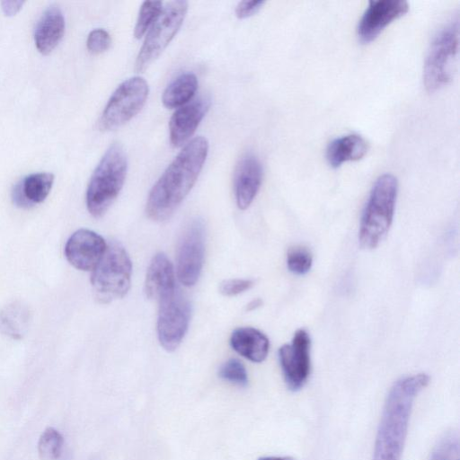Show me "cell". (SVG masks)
I'll list each match as a JSON object with an SVG mask.
<instances>
[{"instance_id":"cell-1","label":"cell","mask_w":460,"mask_h":460,"mask_svg":"<svg viewBox=\"0 0 460 460\" xmlns=\"http://www.w3.org/2000/svg\"><path fill=\"white\" fill-rule=\"evenodd\" d=\"M208 153L204 137L189 141L151 189L146 205L147 217L157 222L169 218L194 186Z\"/></svg>"},{"instance_id":"cell-2","label":"cell","mask_w":460,"mask_h":460,"mask_svg":"<svg viewBox=\"0 0 460 460\" xmlns=\"http://www.w3.org/2000/svg\"><path fill=\"white\" fill-rule=\"evenodd\" d=\"M429 380L427 374L420 373L402 377L391 387L376 432L373 460H401L414 399Z\"/></svg>"},{"instance_id":"cell-3","label":"cell","mask_w":460,"mask_h":460,"mask_svg":"<svg viewBox=\"0 0 460 460\" xmlns=\"http://www.w3.org/2000/svg\"><path fill=\"white\" fill-rule=\"evenodd\" d=\"M128 159L120 144L106 150L90 179L86 207L96 218L102 217L119 194L127 175Z\"/></svg>"},{"instance_id":"cell-4","label":"cell","mask_w":460,"mask_h":460,"mask_svg":"<svg viewBox=\"0 0 460 460\" xmlns=\"http://www.w3.org/2000/svg\"><path fill=\"white\" fill-rule=\"evenodd\" d=\"M398 191L396 178L385 173L374 183L361 217L358 232L363 248H376L387 234L394 214Z\"/></svg>"},{"instance_id":"cell-5","label":"cell","mask_w":460,"mask_h":460,"mask_svg":"<svg viewBox=\"0 0 460 460\" xmlns=\"http://www.w3.org/2000/svg\"><path fill=\"white\" fill-rule=\"evenodd\" d=\"M132 265L124 247L112 242L93 270L91 283L95 299L102 304L123 297L131 282Z\"/></svg>"},{"instance_id":"cell-6","label":"cell","mask_w":460,"mask_h":460,"mask_svg":"<svg viewBox=\"0 0 460 460\" xmlns=\"http://www.w3.org/2000/svg\"><path fill=\"white\" fill-rule=\"evenodd\" d=\"M459 49V20H451L435 36L423 67V84L432 93L446 86L453 76Z\"/></svg>"},{"instance_id":"cell-7","label":"cell","mask_w":460,"mask_h":460,"mask_svg":"<svg viewBox=\"0 0 460 460\" xmlns=\"http://www.w3.org/2000/svg\"><path fill=\"white\" fill-rule=\"evenodd\" d=\"M188 11V2L166 3L148 30L135 61V70L145 71L165 49L181 28Z\"/></svg>"},{"instance_id":"cell-8","label":"cell","mask_w":460,"mask_h":460,"mask_svg":"<svg viewBox=\"0 0 460 460\" xmlns=\"http://www.w3.org/2000/svg\"><path fill=\"white\" fill-rule=\"evenodd\" d=\"M148 93V84L141 76L123 81L104 107L99 119L100 129L113 130L130 120L145 105Z\"/></svg>"},{"instance_id":"cell-9","label":"cell","mask_w":460,"mask_h":460,"mask_svg":"<svg viewBox=\"0 0 460 460\" xmlns=\"http://www.w3.org/2000/svg\"><path fill=\"white\" fill-rule=\"evenodd\" d=\"M158 302V340L164 349L173 351L179 347L187 332L190 305L177 288Z\"/></svg>"},{"instance_id":"cell-10","label":"cell","mask_w":460,"mask_h":460,"mask_svg":"<svg viewBox=\"0 0 460 460\" xmlns=\"http://www.w3.org/2000/svg\"><path fill=\"white\" fill-rule=\"evenodd\" d=\"M205 253V228L200 219L191 220L181 234L177 249V277L186 286H193L200 275Z\"/></svg>"},{"instance_id":"cell-11","label":"cell","mask_w":460,"mask_h":460,"mask_svg":"<svg viewBox=\"0 0 460 460\" xmlns=\"http://www.w3.org/2000/svg\"><path fill=\"white\" fill-rule=\"evenodd\" d=\"M279 359L288 388L300 390L310 374V337L305 330L296 331L291 343L279 349Z\"/></svg>"},{"instance_id":"cell-12","label":"cell","mask_w":460,"mask_h":460,"mask_svg":"<svg viewBox=\"0 0 460 460\" xmlns=\"http://www.w3.org/2000/svg\"><path fill=\"white\" fill-rule=\"evenodd\" d=\"M408 10V3L402 0L370 1L357 29L360 42L367 44L375 40L385 27L403 16Z\"/></svg>"},{"instance_id":"cell-13","label":"cell","mask_w":460,"mask_h":460,"mask_svg":"<svg viewBox=\"0 0 460 460\" xmlns=\"http://www.w3.org/2000/svg\"><path fill=\"white\" fill-rule=\"evenodd\" d=\"M107 244L98 234L88 229L75 231L65 245L66 260L75 268L91 270L105 252Z\"/></svg>"},{"instance_id":"cell-14","label":"cell","mask_w":460,"mask_h":460,"mask_svg":"<svg viewBox=\"0 0 460 460\" xmlns=\"http://www.w3.org/2000/svg\"><path fill=\"white\" fill-rule=\"evenodd\" d=\"M210 107L209 97L203 95L179 107L169 121L171 144L178 147L194 134Z\"/></svg>"},{"instance_id":"cell-15","label":"cell","mask_w":460,"mask_h":460,"mask_svg":"<svg viewBox=\"0 0 460 460\" xmlns=\"http://www.w3.org/2000/svg\"><path fill=\"white\" fill-rule=\"evenodd\" d=\"M262 166L253 154H245L239 160L234 176L237 207L246 209L255 199L262 181Z\"/></svg>"},{"instance_id":"cell-16","label":"cell","mask_w":460,"mask_h":460,"mask_svg":"<svg viewBox=\"0 0 460 460\" xmlns=\"http://www.w3.org/2000/svg\"><path fill=\"white\" fill-rule=\"evenodd\" d=\"M176 288L172 264L165 254L154 256L147 269L145 293L146 297L159 301Z\"/></svg>"},{"instance_id":"cell-17","label":"cell","mask_w":460,"mask_h":460,"mask_svg":"<svg viewBox=\"0 0 460 460\" xmlns=\"http://www.w3.org/2000/svg\"><path fill=\"white\" fill-rule=\"evenodd\" d=\"M65 31V19L57 5L48 7L40 16L34 32L38 50L44 55L51 52L61 40Z\"/></svg>"},{"instance_id":"cell-18","label":"cell","mask_w":460,"mask_h":460,"mask_svg":"<svg viewBox=\"0 0 460 460\" xmlns=\"http://www.w3.org/2000/svg\"><path fill=\"white\" fill-rule=\"evenodd\" d=\"M54 182L50 172L31 173L15 184L12 191L13 203L19 208H30L48 197Z\"/></svg>"},{"instance_id":"cell-19","label":"cell","mask_w":460,"mask_h":460,"mask_svg":"<svg viewBox=\"0 0 460 460\" xmlns=\"http://www.w3.org/2000/svg\"><path fill=\"white\" fill-rule=\"evenodd\" d=\"M230 344L239 355L255 363L262 362L270 349L267 336L252 327L235 329L231 334Z\"/></svg>"},{"instance_id":"cell-20","label":"cell","mask_w":460,"mask_h":460,"mask_svg":"<svg viewBox=\"0 0 460 460\" xmlns=\"http://www.w3.org/2000/svg\"><path fill=\"white\" fill-rule=\"evenodd\" d=\"M368 150L367 142L358 134H349L333 139L327 147L326 159L332 168L342 164L358 161Z\"/></svg>"},{"instance_id":"cell-21","label":"cell","mask_w":460,"mask_h":460,"mask_svg":"<svg viewBox=\"0 0 460 460\" xmlns=\"http://www.w3.org/2000/svg\"><path fill=\"white\" fill-rule=\"evenodd\" d=\"M31 321V311L22 301H13L0 309V331L13 340L25 335Z\"/></svg>"},{"instance_id":"cell-22","label":"cell","mask_w":460,"mask_h":460,"mask_svg":"<svg viewBox=\"0 0 460 460\" xmlns=\"http://www.w3.org/2000/svg\"><path fill=\"white\" fill-rule=\"evenodd\" d=\"M198 88L195 74L184 72L175 77L164 89L162 95L163 104L166 108H178L189 102Z\"/></svg>"},{"instance_id":"cell-23","label":"cell","mask_w":460,"mask_h":460,"mask_svg":"<svg viewBox=\"0 0 460 460\" xmlns=\"http://www.w3.org/2000/svg\"><path fill=\"white\" fill-rule=\"evenodd\" d=\"M64 438L53 427H48L41 433L38 442V452L42 460H57L61 456Z\"/></svg>"},{"instance_id":"cell-24","label":"cell","mask_w":460,"mask_h":460,"mask_svg":"<svg viewBox=\"0 0 460 460\" xmlns=\"http://www.w3.org/2000/svg\"><path fill=\"white\" fill-rule=\"evenodd\" d=\"M429 460H460L458 432L445 433L433 447Z\"/></svg>"},{"instance_id":"cell-25","label":"cell","mask_w":460,"mask_h":460,"mask_svg":"<svg viewBox=\"0 0 460 460\" xmlns=\"http://www.w3.org/2000/svg\"><path fill=\"white\" fill-rule=\"evenodd\" d=\"M163 8L161 1H145L139 10L134 28V36L140 39L154 23Z\"/></svg>"},{"instance_id":"cell-26","label":"cell","mask_w":460,"mask_h":460,"mask_svg":"<svg viewBox=\"0 0 460 460\" xmlns=\"http://www.w3.org/2000/svg\"><path fill=\"white\" fill-rule=\"evenodd\" d=\"M218 376L220 378L240 386H245L248 384L247 371L243 364L236 358L226 361L220 367Z\"/></svg>"},{"instance_id":"cell-27","label":"cell","mask_w":460,"mask_h":460,"mask_svg":"<svg viewBox=\"0 0 460 460\" xmlns=\"http://www.w3.org/2000/svg\"><path fill=\"white\" fill-rule=\"evenodd\" d=\"M313 263L311 253L305 248L298 247L290 250L287 257L288 270L296 275L307 273Z\"/></svg>"},{"instance_id":"cell-28","label":"cell","mask_w":460,"mask_h":460,"mask_svg":"<svg viewBox=\"0 0 460 460\" xmlns=\"http://www.w3.org/2000/svg\"><path fill=\"white\" fill-rule=\"evenodd\" d=\"M111 43V39L107 31L103 29L93 30L86 40V46L92 54H101L106 51Z\"/></svg>"},{"instance_id":"cell-29","label":"cell","mask_w":460,"mask_h":460,"mask_svg":"<svg viewBox=\"0 0 460 460\" xmlns=\"http://www.w3.org/2000/svg\"><path fill=\"white\" fill-rule=\"evenodd\" d=\"M252 286L253 281L251 279H226L220 283L219 292L224 296H233L245 292Z\"/></svg>"},{"instance_id":"cell-30","label":"cell","mask_w":460,"mask_h":460,"mask_svg":"<svg viewBox=\"0 0 460 460\" xmlns=\"http://www.w3.org/2000/svg\"><path fill=\"white\" fill-rule=\"evenodd\" d=\"M265 4L261 0L241 1L237 4L234 13L239 19H245L255 14Z\"/></svg>"},{"instance_id":"cell-31","label":"cell","mask_w":460,"mask_h":460,"mask_svg":"<svg viewBox=\"0 0 460 460\" xmlns=\"http://www.w3.org/2000/svg\"><path fill=\"white\" fill-rule=\"evenodd\" d=\"M23 1H3L1 6L4 13L7 16L15 15L23 5Z\"/></svg>"},{"instance_id":"cell-32","label":"cell","mask_w":460,"mask_h":460,"mask_svg":"<svg viewBox=\"0 0 460 460\" xmlns=\"http://www.w3.org/2000/svg\"><path fill=\"white\" fill-rule=\"evenodd\" d=\"M261 305H262V300L261 298H255L247 304L246 311H248V312L254 311Z\"/></svg>"},{"instance_id":"cell-33","label":"cell","mask_w":460,"mask_h":460,"mask_svg":"<svg viewBox=\"0 0 460 460\" xmlns=\"http://www.w3.org/2000/svg\"><path fill=\"white\" fill-rule=\"evenodd\" d=\"M257 460H294L289 456H261Z\"/></svg>"}]
</instances>
